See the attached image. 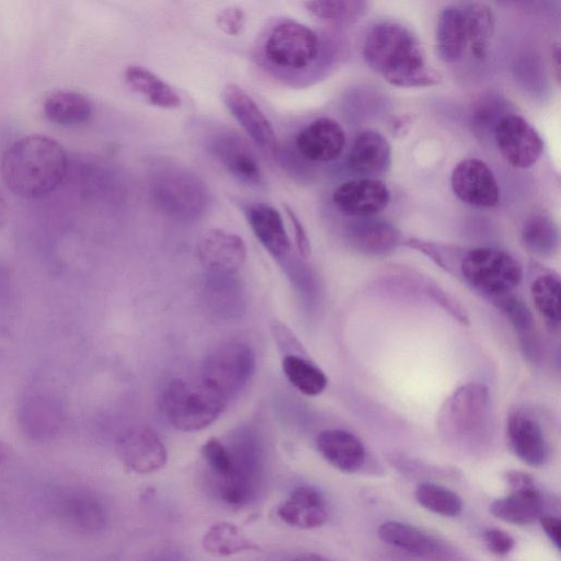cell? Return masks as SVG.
<instances>
[{"label": "cell", "instance_id": "cell-46", "mask_svg": "<svg viewBox=\"0 0 561 561\" xmlns=\"http://www.w3.org/2000/svg\"><path fill=\"white\" fill-rule=\"evenodd\" d=\"M293 561H331L318 553H304L296 557Z\"/></svg>", "mask_w": 561, "mask_h": 561}, {"label": "cell", "instance_id": "cell-12", "mask_svg": "<svg viewBox=\"0 0 561 561\" xmlns=\"http://www.w3.org/2000/svg\"><path fill=\"white\" fill-rule=\"evenodd\" d=\"M494 140L505 161L514 168L528 169L543 151V141L536 128L517 114H505L494 128Z\"/></svg>", "mask_w": 561, "mask_h": 561}, {"label": "cell", "instance_id": "cell-43", "mask_svg": "<svg viewBox=\"0 0 561 561\" xmlns=\"http://www.w3.org/2000/svg\"><path fill=\"white\" fill-rule=\"evenodd\" d=\"M284 207L293 226L296 245L300 254L307 256L310 252V245L304 226L301 225L300 220L298 219V217L290 207H288L287 205H284Z\"/></svg>", "mask_w": 561, "mask_h": 561}, {"label": "cell", "instance_id": "cell-44", "mask_svg": "<svg viewBox=\"0 0 561 561\" xmlns=\"http://www.w3.org/2000/svg\"><path fill=\"white\" fill-rule=\"evenodd\" d=\"M539 520L542 529L558 550L561 547V522L558 517L549 514H541Z\"/></svg>", "mask_w": 561, "mask_h": 561}, {"label": "cell", "instance_id": "cell-39", "mask_svg": "<svg viewBox=\"0 0 561 561\" xmlns=\"http://www.w3.org/2000/svg\"><path fill=\"white\" fill-rule=\"evenodd\" d=\"M493 305L506 316L519 335L534 331V317L519 297L511 294Z\"/></svg>", "mask_w": 561, "mask_h": 561}, {"label": "cell", "instance_id": "cell-37", "mask_svg": "<svg viewBox=\"0 0 561 561\" xmlns=\"http://www.w3.org/2000/svg\"><path fill=\"white\" fill-rule=\"evenodd\" d=\"M306 9L323 21L351 23L360 19L368 3L358 0H314L305 2Z\"/></svg>", "mask_w": 561, "mask_h": 561}, {"label": "cell", "instance_id": "cell-36", "mask_svg": "<svg viewBox=\"0 0 561 561\" xmlns=\"http://www.w3.org/2000/svg\"><path fill=\"white\" fill-rule=\"evenodd\" d=\"M415 499L426 510L445 517H456L462 511L460 496L439 484L420 483L415 489Z\"/></svg>", "mask_w": 561, "mask_h": 561}, {"label": "cell", "instance_id": "cell-9", "mask_svg": "<svg viewBox=\"0 0 561 561\" xmlns=\"http://www.w3.org/2000/svg\"><path fill=\"white\" fill-rule=\"evenodd\" d=\"M319 53L320 41L317 33L293 20L277 23L264 44V54L271 64L291 70L310 66Z\"/></svg>", "mask_w": 561, "mask_h": 561}, {"label": "cell", "instance_id": "cell-47", "mask_svg": "<svg viewBox=\"0 0 561 561\" xmlns=\"http://www.w3.org/2000/svg\"><path fill=\"white\" fill-rule=\"evenodd\" d=\"M7 216H8L7 201H5L4 196L2 195V193L0 191V229L5 224Z\"/></svg>", "mask_w": 561, "mask_h": 561}, {"label": "cell", "instance_id": "cell-40", "mask_svg": "<svg viewBox=\"0 0 561 561\" xmlns=\"http://www.w3.org/2000/svg\"><path fill=\"white\" fill-rule=\"evenodd\" d=\"M216 24L227 35H239L245 26V13L237 5L222 8L216 16Z\"/></svg>", "mask_w": 561, "mask_h": 561}, {"label": "cell", "instance_id": "cell-25", "mask_svg": "<svg viewBox=\"0 0 561 561\" xmlns=\"http://www.w3.org/2000/svg\"><path fill=\"white\" fill-rule=\"evenodd\" d=\"M245 218L253 233L275 259H284L290 251V240L280 213L266 203H254L245 210Z\"/></svg>", "mask_w": 561, "mask_h": 561}, {"label": "cell", "instance_id": "cell-45", "mask_svg": "<svg viewBox=\"0 0 561 561\" xmlns=\"http://www.w3.org/2000/svg\"><path fill=\"white\" fill-rule=\"evenodd\" d=\"M551 60L554 64V71H556V80L559 83L560 80V47L559 44L556 43L551 50Z\"/></svg>", "mask_w": 561, "mask_h": 561}, {"label": "cell", "instance_id": "cell-32", "mask_svg": "<svg viewBox=\"0 0 561 561\" xmlns=\"http://www.w3.org/2000/svg\"><path fill=\"white\" fill-rule=\"evenodd\" d=\"M520 242L529 253L536 256H552L559 247L558 226L549 216L534 214L522 227Z\"/></svg>", "mask_w": 561, "mask_h": 561}, {"label": "cell", "instance_id": "cell-24", "mask_svg": "<svg viewBox=\"0 0 561 561\" xmlns=\"http://www.w3.org/2000/svg\"><path fill=\"white\" fill-rule=\"evenodd\" d=\"M392 161L391 146L377 130L365 129L357 134L347 156L351 170L365 175L386 173Z\"/></svg>", "mask_w": 561, "mask_h": 561}, {"label": "cell", "instance_id": "cell-33", "mask_svg": "<svg viewBox=\"0 0 561 561\" xmlns=\"http://www.w3.org/2000/svg\"><path fill=\"white\" fill-rule=\"evenodd\" d=\"M202 545L208 553L216 557H228L260 549L257 543L238 526L228 522H219L210 526L203 536Z\"/></svg>", "mask_w": 561, "mask_h": 561}, {"label": "cell", "instance_id": "cell-31", "mask_svg": "<svg viewBox=\"0 0 561 561\" xmlns=\"http://www.w3.org/2000/svg\"><path fill=\"white\" fill-rule=\"evenodd\" d=\"M43 110L50 122L61 126H76L89 121L93 104L82 93L58 90L45 99Z\"/></svg>", "mask_w": 561, "mask_h": 561}, {"label": "cell", "instance_id": "cell-11", "mask_svg": "<svg viewBox=\"0 0 561 561\" xmlns=\"http://www.w3.org/2000/svg\"><path fill=\"white\" fill-rule=\"evenodd\" d=\"M53 514L67 530L83 536L102 533L107 525L103 503L92 492L81 488H67L53 501Z\"/></svg>", "mask_w": 561, "mask_h": 561}, {"label": "cell", "instance_id": "cell-18", "mask_svg": "<svg viewBox=\"0 0 561 561\" xmlns=\"http://www.w3.org/2000/svg\"><path fill=\"white\" fill-rule=\"evenodd\" d=\"M332 201L345 216L369 218L387 207L390 191L382 181L374 178L350 180L334 190Z\"/></svg>", "mask_w": 561, "mask_h": 561}, {"label": "cell", "instance_id": "cell-4", "mask_svg": "<svg viewBox=\"0 0 561 561\" xmlns=\"http://www.w3.org/2000/svg\"><path fill=\"white\" fill-rule=\"evenodd\" d=\"M149 193L159 211L180 221L202 217L210 203V195L203 180L176 164H162L153 170L149 180Z\"/></svg>", "mask_w": 561, "mask_h": 561}, {"label": "cell", "instance_id": "cell-48", "mask_svg": "<svg viewBox=\"0 0 561 561\" xmlns=\"http://www.w3.org/2000/svg\"><path fill=\"white\" fill-rule=\"evenodd\" d=\"M10 456V449L9 447L3 444V443H0V465L3 463Z\"/></svg>", "mask_w": 561, "mask_h": 561}, {"label": "cell", "instance_id": "cell-2", "mask_svg": "<svg viewBox=\"0 0 561 561\" xmlns=\"http://www.w3.org/2000/svg\"><path fill=\"white\" fill-rule=\"evenodd\" d=\"M67 154L55 139L39 134L15 140L2 154L0 175L7 187L24 198L54 192L67 171Z\"/></svg>", "mask_w": 561, "mask_h": 561}, {"label": "cell", "instance_id": "cell-5", "mask_svg": "<svg viewBox=\"0 0 561 561\" xmlns=\"http://www.w3.org/2000/svg\"><path fill=\"white\" fill-rule=\"evenodd\" d=\"M456 276L494 304L515 294L523 279V268L513 255L503 250L478 247L463 251Z\"/></svg>", "mask_w": 561, "mask_h": 561}, {"label": "cell", "instance_id": "cell-14", "mask_svg": "<svg viewBox=\"0 0 561 561\" xmlns=\"http://www.w3.org/2000/svg\"><path fill=\"white\" fill-rule=\"evenodd\" d=\"M510 492L490 505L491 513L507 523L527 525L542 514V497L535 488L533 478L523 471L510 470L505 473Z\"/></svg>", "mask_w": 561, "mask_h": 561}, {"label": "cell", "instance_id": "cell-20", "mask_svg": "<svg viewBox=\"0 0 561 561\" xmlns=\"http://www.w3.org/2000/svg\"><path fill=\"white\" fill-rule=\"evenodd\" d=\"M197 255L214 275L229 276L243 265L247 247L242 238L233 232L209 229L198 240Z\"/></svg>", "mask_w": 561, "mask_h": 561}, {"label": "cell", "instance_id": "cell-1", "mask_svg": "<svg viewBox=\"0 0 561 561\" xmlns=\"http://www.w3.org/2000/svg\"><path fill=\"white\" fill-rule=\"evenodd\" d=\"M363 56L370 69L401 88L436 85L442 76L427 65L420 39L404 25L383 21L365 36Z\"/></svg>", "mask_w": 561, "mask_h": 561}, {"label": "cell", "instance_id": "cell-7", "mask_svg": "<svg viewBox=\"0 0 561 561\" xmlns=\"http://www.w3.org/2000/svg\"><path fill=\"white\" fill-rule=\"evenodd\" d=\"M490 421V396L481 382H467L443 402L437 426L443 435L456 442H472L484 436Z\"/></svg>", "mask_w": 561, "mask_h": 561}, {"label": "cell", "instance_id": "cell-27", "mask_svg": "<svg viewBox=\"0 0 561 561\" xmlns=\"http://www.w3.org/2000/svg\"><path fill=\"white\" fill-rule=\"evenodd\" d=\"M438 57L448 64L459 61L468 49L465 14L460 4H449L438 14L435 26Z\"/></svg>", "mask_w": 561, "mask_h": 561}, {"label": "cell", "instance_id": "cell-19", "mask_svg": "<svg viewBox=\"0 0 561 561\" xmlns=\"http://www.w3.org/2000/svg\"><path fill=\"white\" fill-rule=\"evenodd\" d=\"M455 195L476 207H494L500 199L497 181L491 169L479 159H465L456 164L450 178Z\"/></svg>", "mask_w": 561, "mask_h": 561}, {"label": "cell", "instance_id": "cell-6", "mask_svg": "<svg viewBox=\"0 0 561 561\" xmlns=\"http://www.w3.org/2000/svg\"><path fill=\"white\" fill-rule=\"evenodd\" d=\"M228 400L202 379L173 380L162 398V411L168 422L182 432L201 431L224 411Z\"/></svg>", "mask_w": 561, "mask_h": 561}, {"label": "cell", "instance_id": "cell-34", "mask_svg": "<svg viewBox=\"0 0 561 561\" xmlns=\"http://www.w3.org/2000/svg\"><path fill=\"white\" fill-rule=\"evenodd\" d=\"M560 285L557 275L543 273L534 278L529 288L537 312L546 325L553 331H558L560 327Z\"/></svg>", "mask_w": 561, "mask_h": 561}, {"label": "cell", "instance_id": "cell-42", "mask_svg": "<svg viewBox=\"0 0 561 561\" xmlns=\"http://www.w3.org/2000/svg\"><path fill=\"white\" fill-rule=\"evenodd\" d=\"M496 105V102L491 100V104L489 101H484L476 108L472 121L476 131H485V129H490L491 126H493L494 131L496 124L502 118L497 116L499 111L495 108Z\"/></svg>", "mask_w": 561, "mask_h": 561}, {"label": "cell", "instance_id": "cell-41", "mask_svg": "<svg viewBox=\"0 0 561 561\" xmlns=\"http://www.w3.org/2000/svg\"><path fill=\"white\" fill-rule=\"evenodd\" d=\"M483 540L489 551L497 557L508 554L515 546L514 538L499 528L485 529Z\"/></svg>", "mask_w": 561, "mask_h": 561}, {"label": "cell", "instance_id": "cell-28", "mask_svg": "<svg viewBox=\"0 0 561 561\" xmlns=\"http://www.w3.org/2000/svg\"><path fill=\"white\" fill-rule=\"evenodd\" d=\"M378 536L383 542L419 558L436 560L443 553L438 540L405 523L385 522L378 528Z\"/></svg>", "mask_w": 561, "mask_h": 561}, {"label": "cell", "instance_id": "cell-29", "mask_svg": "<svg viewBox=\"0 0 561 561\" xmlns=\"http://www.w3.org/2000/svg\"><path fill=\"white\" fill-rule=\"evenodd\" d=\"M126 84L151 105L160 108H178L182 100L178 91L146 67L130 65L124 71Z\"/></svg>", "mask_w": 561, "mask_h": 561}, {"label": "cell", "instance_id": "cell-17", "mask_svg": "<svg viewBox=\"0 0 561 561\" xmlns=\"http://www.w3.org/2000/svg\"><path fill=\"white\" fill-rule=\"evenodd\" d=\"M209 152L240 182L259 186L263 173L259 161L249 144L237 133L218 130L207 140Z\"/></svg>", "mask_w": 561, "mask_h": 561}, {"label": "cell", "instance_id": "cell-13", "mask_svg": "<svg viewBox=\"0 0 561 561\" xmlns=\"http://www.w3.org/2000/svg\"><path fill=\"white\" fill-rule=\"evenodd\" d=\"M119 461L135 473H152L164 467L168 453L159 435L148 426L123 431L115 443Z\"/></svg>", "mask_w": 561, "mask_h": 561}, {"label": "cell", "instance_id": "cell-16", "mask_svg": "<svg viewBox=\"0 0 561 561\" xmlns=\"http://www.w3.org/2000/svg\"><path fill=\"white\" fill-rule=\"evenodd\" d=\"M222 101L252 141L265 153L278 150L276 133L257 103L241 87L228 83L222 89Z\"/></svg>", "mask_w": 561, "mask_h": 561}, {"label": "cell", "instance_id": "cell-35", "mask_svg": "<svg viewBox=\"0 0 561 561\" xmlns=\"http://www.w3.org/2000/svg\"><path fill=\"white\" fill-rule=\"evenodd\" d=\"M282 367L288 381L306 396H318L328 386L325 374L302 357L287 355L283 358Z\"/></svg>", "mask_w": 561, "mask_h": 561}, {"label": "cell", "instance_id": "cell-30", "mask_svg": "<svg viewBox=\"0 0 561 561\" xmlns=\"http://www.w3.org/2000/svg\"><path fill=\"white\" fill-rule=\"evenodd\" d=\"M465 14L468 50L477 60H483L490 50L495 28L492 8L484 2L459 3Z\"/></svg>", "mask_w": 561, "mask_h": 561}, {"label": "cell", "instance_id": "cell-23", "mask_svg": "<svg viewBox=\"0 0 561 561\" xmlns=\"http://www.w3.org/2000/svg\"><path fill=\"white\" fill-rule=\"evenodd\" d=\"M320 455L335 469L343 472H356L366 461V449L362 440L353 433L330 428L320 432L316 438Z\"/></svg>", "mask_w": 561, "mask_h": 561}, {"label": "cell", "instance_id": "cell-38", "mask_svg": "<svg viewBox=\"0 0 561 561\" xmlns=\"http://www.w3.org/2000/svg\"><path fill=\"white\" fill-rule=\"evenodd\" d=\"M404 244L428 256L443 270L456 276L458 263L465 250L451 248L417 238L408 239Z\"/></svg>", "mask_w": 561, "mask_h": 561}, {"label": "cell", "instance_id": "cell-26", "mask_svg": "<svg viewBox=\"0 0 561 561\" xmlns=\"http://www.w3.org/2000/svg\"><path fill=\"white\" fill-rule=\"evenodd\" d=\"M351 248L370 256H383L403 243L400 231L391 224L377 219L353 222L346 231Z\"/></svg>", "mask_w": 561, "mask_h": 561}, {"label": "cell", "instance_id": "cell-8", "mask_svg": "<svg viewBox=\"0 0 561 561\" xmlns=\"http://www.w3.org/2000/svg\"><path fill=\"white\" fill-rule=\"evenodd\" d=\"M255 369V354L242 342H226L205 358L201 379L227 400L239 393Z\"/></svg>", "mask_w": 561, "mask_h": 561}, {"label": "cell", "instance_id": "cell-3", "mask_svg": "<svg viewBox=\"0 0 561 561\" xmlns=\"http://www.w3.org/2000/svg\"><path fill=\"white\" fill-rule=\"evenodd\" d=\"M201 453L222 502L240 507L254 497L261 480L262 461L260 445L251 433L242 431L228 444L210 438Z\"/></svg>", "mask_w": 561, "mask_h": 561}, {"label": "cell", "instance_id": "cell-10", "mask_svg": "<svg viewBox=\"0 0 561 561\" xmlns=\"http://www.w3.org/2000/svg\"><path fill=\"white\" fill-rule=\"evenodd\" d=\"M16 420L20 431L27 439L46 443L62 432L67 420L66 408L54 392L34 389L21 398Z\"/></svg>", "mask_w": 561, "mask_h": 561}, {"label": "cell", "instance_id": "cell-22", "mask_svg": "<svg viewBox=\"0 0 561 561\" xmlns=\"http://www.w3.org/2000/svg\"><path fill=\"white\" fill-rule=\"evenodd\" d=\"M277 516L289 526L313 529L327 522L329 507L324 496L317 489L301 485L278 506Z\"/></svg>", "mask_w": 561, "mask_h": 561}, {"label": "cell", "instance_id": "cell-15", "mask_svg": "<svg viewBox=\"0 0 561 561\" xmlns=\"http://www.w3.org/2000/svg\"><path fill=\"white\" fill-rule=\"evenodd\" d=\"M505 439L511 451L530 467L543 466L549 446L536 415L523 408L512 410L505 420Z\"/></svg>", "mask_w": 561, "mask_h": 561}, {"label": "cell", "instance_id": "cell-21", "mask_svg": "<svg viewBox=\"0 0 561 561\" xmlns=\"http://www.w3.org/2000/svg\"><path fill=\"white\" fill-rule=\"evenodd\" d=\"M344 146V129L339 122L330 117L312 121L296 137V148L300 156L313 162L335 160Z\"/></svg>", "mask_w": 561, "mask_h": 561}]
</instances>
